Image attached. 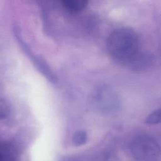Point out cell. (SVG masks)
Instances as JSON below:
<instances>
[{"instance_id":"cell-1","label":"cell","mask_w":161,"mask_h":161,"mask_svg":"<svg viewBox=\"0 0 161 161\" xmlns=\"http://www.w3.org/2000/svg\"><path fill=\"white\" fill-rule=\"evenodd\" d=\"M107 45L111 56L123 64L140 52L137 35L133 30L126 28L113 31L108 37Z\"/></svg>"},{"instance_id":"cell-2","label":"cell","mask_w":161,"mask_h":161,"mask_svg":"<svg viewBox=\"0 0 161 161\" xmlns=\"http://www.w3.org/2000/svg\"><path fill=\"white\" fill-rule=\"evenodd\" d=\"M131 151L139 161H157L160 156V147L157 141L145 135L137 136L133 140Z\"/></svg>"},{"instance_id":"cell-3","label":"cell","mask_w":161,"mask_h":161,"mask_svg":"<svg viewBox=\"0 0 161 161\" xmlns=\"http://www.w3.org/2000/svg\"><path fill=\"white\" fill-rule=\"evenodd\" d=\"M94 106L101 113L111 114L117 111L120 106L119 95L109 86H101L95 91L92 96Z\"/></svg>"},{"instance_id":"cell-4","label":"cell","mask_w":161,"mask_h":161,"mask_svg":"<svg viewBox=\"0 0 161 161\" xmlns=\"http://www.w3.org/2000/svg\"><path fill=\"white\" fill-rule=\"evenodd\" d=\"M20 152L16 145L11 142H0V161H18Z\"/></svg>"},{"instance_id":"cell-5","label":"cell","mask_w":161,"mask_h":161,"mask_svg":"<svg viewBox=\"0 0 161 161\" xmlns=\"http://www.w3.org/2000/svg\"><path fill=\"white\" fill-rule=\"evenodd\" d=\"M152 62V60L150 55L139 52L126 62L125 65L128 66L132 70L141 71L147 69L150 66Z\"/></svg>"},{"instance_id":"cell-6","label":"cell","mask_w":161,"mask_h":161,"mask_svg":"<svg viewBox=\"0 0 161 161\" xmlns=\"http://www.w3.org/2000/svg\"><path fill=\"white\" fill-rule=\"evenodd\" d=\"M63 7L71 12H77L86 8L87 1L84 0H64L62 2Z\"/></svg>"},{"instance_id":"cell-7","label":"cell","mask_w":161,"mask_h":161,"mask_svg":"<svg viewBox=\"0 0 161 161\" xmlns=\"http://www.w3.org/2000/svg\"><path fill=\"white\" fill-rule=\"evenodd\" d=\"M87 140V135L86 131L84 130H78L77 131L72 138V143L76 146H81L86 143Z\"/></svg>"},{"instance_id":"cell-8","label":"cell","mask_w":161,"mask_h":161,"mask_svg":"<svg viewBox=\"0 0 161 161\" xmlns=\"http://www.w3.org/2000/svg\"><path fill=\"white\" fill-rule=\"evenodd\" d=\"M145 123L148 125H156L160 122V109L158 108L150 113L145 119Z\"/></svg>"}]
</instances>
